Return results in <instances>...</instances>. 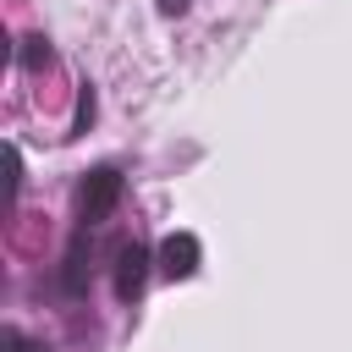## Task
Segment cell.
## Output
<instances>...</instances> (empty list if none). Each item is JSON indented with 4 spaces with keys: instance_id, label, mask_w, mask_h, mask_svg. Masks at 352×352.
<instances>
[{
    "instance_id": "cell-4",
    "label": "cell",
    "mask_w": 352,
    "mask_h": 352,
    "mask_svg": "<svg viewBox=\"0 0 352 352\" xmlns=\"http://www.w3.org/2000/svg\"><path fill=\"white\" fill-rule=\"evenodd\" d=\"M94 258V231H72V242H66V258H60V297H82L88 292V264Z\"/></svg>"
},
{
    "instance_id": "cell-1",
    "label": "cell",
    "mask_w": 352,
    "mask_h": 352,
    "mask_svg": "<svg viewBox=\"0 0 352 352\" xmlns=\"http://www.w3.org/2000/svg\"><path fill=\"white\" fill-rule=\"evenodd\" d=\"M126 198V176L116 165H88L72 187V231H99Z\"/></svg>"
},
{
    "instance_id": "cell-7",
    "label": "cell",
    "mask_w": 352,
    "mask_h": 352,
    "mask_svg": "<svg viewBox=\"0 0 352 352\" xmlns=\"http://www.w3.org/2000/svg\"><path fill=\"white\" fill-rule=\"evenodd\" d=\"M0 346H6V352H44V346H38L22 324H6V330H0Z\"/></svg>"
},
{
    "instance_id": "cell-8",
    "label": "cell",
    "mask_w": 352,
    "mask_h": 352,
    "mask_svg": "<svg viewBox=\"0 0 352 352\" xmlns=\"http://www.w3.org/2000/svg\"><path fill=\"white\" fill-rule=\"evenodd\" d=\"M187 6H192V0H154L160 16H187Z\"/></svg>"
},
{
    "instance_id": "cell-6",
    "label": "cell",
    "mask_w": 352,
    "mask_h": 352,
    "mask_svg": "<svg viewBox=\"0 0 352 352\" xmlns=\"http://www.w3.org/2000/svg\"><path fill=\"white\" fill-rule=\"evenodd\" d=\"M94 121H99V94H94V82L82 77V82H77V104H72V126H66V138H88Z\"/></svg>"
},
{
    "instance_id": "cell-3",
    "label": "cell",
    "mask_w": 352,
    "mask_h": 352,
    "mask_svg": "<svg viewBox=\"0 0 352 352\" xmlns=\"http://www.w3.org/2000/svg\"><path fill=\"white\" fill-rule=\"evenodd\" d=\"M198 264H204L198 231H170V236H160V248H154V275H160V280H192Z\"/></svg>"
},
{
    "instance_id": "cell-2",
    "label": "cell",
    "mask_w": 352,
    "mask_h": 352,
    "mask_svg": "<svg viewBox=\"0 0 352 352\" xmlns=\"http://www.w3.org/2000/svg\"><path fill=\"white\" fill-rule=\"evenodd\" d=\"M148 275H154V248L148 242H121L116 248V264H110V286H116V302L121 308H138L143 302V286H148Z\"/></svg>"
},
{
    "instance_id": "cell-5",
    "label": "cell",
    "mask_w": 352,
    "mask_h": 352,
    "mask_svg": "<svg viewBox=\"0 0 352 352\" xmlns=\"http://www.w3.org/2000/svg\"><path fill=\"white\" fill-rule=\"evenodd\" d=\"M11 55H16V66H22L28 77H38V72H55V44H50L44 33H22Z\"/></svg>"
}]
</instances>
